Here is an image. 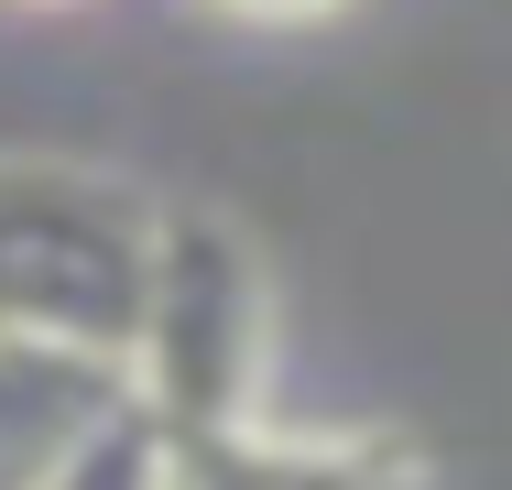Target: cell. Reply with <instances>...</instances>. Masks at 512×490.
<instances>
[{"instance_id": "1", "label": "cell", "mask_w": 512, "mask_h": 490, "mask_svg": "<svg viewBox=\"0 0 512 490\" xmlns=\"http://www.w3.org/2000/svg\"><path fill=\"white\" fill-rule=\"evenodd\" d=\"M164 262V196L77 164V153H11L0 142V338L77 349L131 382L142 305Z\"/></svg>"}, {"instance_id": "2", "label": "cell", "mask_w": 512, "mask_h": 490, "mask_svg": "<svg viewBox=\"0 0 512 490\" xmlns=\"http://www.w3.org/2000/svg\"><path fill=\"white\" fill-rule=\"evenodd\" d=\"M262 371H273L262 251L218 207H164V262H153L142 349H131V403L164 436H197L229 414H262Z\"/></svg>"}, {"instance_id": "3", "label": "cell", "mask_w": 512, "mask_h": 490, "mask_svg": "<svg viewBox=\"0 0 512 490\" xmlns=\"http://www.w3.org/2000/svg\"><path fill=\"white\" fill-rule=\"evenodd\" d=\"M425 469L436 458L404 436H316V425H273V414L164 436L175 490H425Z\"/></svg>"}, {"instance_id": "4", "label": "cell", "mask_w": 512, "mask_h": 490, "mask_svg": "<svg viewBox=\"0 0 512 490\" xmlns=\"http://www.w3.org/2000/svg\"><path fill=\"white\" fill-rule=\"evenodd\" d=\"M120 403H131L120 371L77 360V349L0 338V490H33L66 447H77V436H99Z\"/></svg>"}, {"instance_id": "5", "label": "cell", "mask_w": 512, "mask_h": 490, "mask_svg": "<svg viewBox=\"0 0 512 490\" xmlns=\"http://www.w3.org/2000/svg\"><path fill=\"white\" fill-rule=\"evenodd\" d=\"M33 490H175V480H164V425H153L142 403H120L99 436H77Z\"/></svg>"}, {"instance_id": "6", "label": "cell", "mask_w": 512, "mask_h": 490, "mask_svg": "<svg viewBox=\"0 0 512 490\" xmlns=\"http://www.w3.org/2000/svg\"><path fill=\"white\" fill-rule=\"evenodd\" d=\"M229 22H327V11H349V0H218Z\"/></svg>"}, {"instance_id": "7", "label": "cell", "mask_w": 512, "mask_h": 490, "mask_svg": "<svg viewBox=\"0 0 512 490\" xmlns=\"http://www.w3.org/2000/svg\"><path fill=\"white\" fill-rule=\"evenodd\" d=\"M502 284H512V175H502Z\"/></svg>"}]
</instances>
